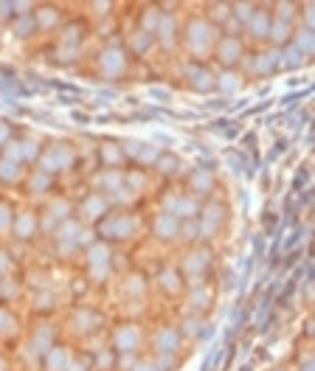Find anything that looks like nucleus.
Masks as SVG:
<instances>
[{"label":"nucleus","mask_w":315,"mask_h":371,"mask_svg":"<svg viewBox=\"0 0 315 371\" xmlns=\"http://www.w3.org/2000/svg\"><path fill=\"white\" fill-rule=\"evenodd\" d=\"M34 228H37V222H34L31 214H20L17 222H14V234L20 236V239H28V236L34 234Z\"/></svg>","instance_id":"obj_15"},{"label":"nucleus","mask_w":315,"mask_h":371,"mask_svg":"<svg viewBox=\"0 0 315 371\" xmlns=\"http://www.w3.org/2000/svg\"><path fill=\"white\" fill-rule=\"evenodd\" d=\"M301 371H313V363L307 360V363H304V369H301Z\"/></svg>","instance_id":"obj_60"},{"label":"nucleus","mask_w":315,"mask_h":371,"mask_svg":"<svg viewBox=\"0 0 315 371\" xmlns=\"http://www.w3.org/2000/svg\"><path fill=\"white\" fill-rule=\"evenodd\" d=\"M208 259H211V253H208V250H200V253L189 256V262L183 264V270H186V273H200V270L208 264Z\"/></svg>","instance_id":"obj_16"},{"label":"nucleus","mask_w":315,"mask_h":371,"mask_svg":"<svg viewBox=\"0 0 315 371\" xmlns=\"http://www.w3.org/2000/svg\"><path fill=\"white\" fill-rule=\"evenodd\" d=\"M149 93H152L155 99H163V101H169V90H158V87H152Z\"/></svg>","instance_id":"obj_52"},{"label":"nucleus","mask_w":315,"mask_h":371,"mask_svg":"<svg viewBox=\"0 0 315 371\" xmlns=\"http://www.w3.org/2000/svg\"><path fill=\"white\" fill-rule=\"evenodd\" d=\"M231 11H236V17H239V20L242 22H248L250 20V17H253V6H250V3H234V6H231Z\"/></svg>","instance_id":"obj_31"},{"label":"nucleus","mask_w":315,"mask_h":371,"mask_svg":"<svg viewBox=\"0 0 315 371\" xmlns=\"http://www.w3.org/2000/svg\"><path fill=\"white\" fill-rule=\"evenodd\" d=\"M191 85H194V90H200V93H205V90H214L217 87V79H214L211 70H205V67H200L194 76H191Z\"/></svg>","instance_id":"obj_14"},{"label":"nucleus","mask_w":315,"mask_h":371,"mask_svg":"<svg viewBox=\"0 0 315 371\" xmlns=\"http://www.w3.org/2000/svg\"><path fill=\"white\" fill-rule=\"evenodd\" d=\"M65 363H68V354L62 351V349H48V369L51 371L65 369Z\"/></svg>","instance_id":"obj_22"},{"label":"nucleus","mask_w":315,"mask_h":371,"mask_svg":"<svg viewBox=\"0 0 315 371\" xmlns=\"http://www.w3.org/2000/svg\"><path fill=\"white\" fill-rule=\"evenodd\" d=\"M191 186H194V191H208L211 189V175H208L205 169L194 172V175H191Z\"/></svg>","instance_id":"obj_23"},{"label":"nucleus","mask_w":315,"mask_h":371,"mask_svg":"<svg viewBox=\"0 0 315 371\" xmlns=\"http://www.w3.org/2000/svg\"><path fill=\"white\" fill-rule=\"evenodd\" d=\"M214 40V28L211 22L205 20H191L189 22V34H186V43L194 48V51H205Z\"/></svg>","instance_id":"obj_1"},{"label":"nucleus","mask_w":315,"mask_h":371,"mask_svg":"<svg viewBox=\"0 0 315 371\" xmlns=\"http://www.w3.org/2000/svg\"><path fill=\"white\" fill-rule=\"evenodd\" d=\"M163 284H166L169 290H178V273H175V270L163 273Z\"/></svg>","instance_id":"obj_41"},{"label":"nucleus","mask_w":315,"mask_h":371,"mask_svg":"<svg viewBox=\"0 0 315 371\" xmlns=\"http://www.w3.org/2000/svg\"><path fill=\"white\" fill-rule=\"evenodd\" d=\"M295 48L301 54H313V28H304L298 37H295Z\"/></svg>","instance_id":"obj_24"},{"label":"nucleus","mask_w":315,"mask_h":371,"mask_svg":"<svg viewBox=\"0 0 315 371\" xmlns=\"http://www.w3.org/2000/svg\"><path fill=\"white\" fill-rule=\"evenodd\" d=\"M279 11H281L279 20L281 22H290V17H292V6H290V3H279Z\"/></svg>","instance_id":"obj_42"},{"label":"nucleus","mask_w":315,"mask_h":371,"mask_svg":"<svg viewBox=\"0 0 315 371\" xmlns=\"http://www.w3.org/2000/svg\"><path fill=\"white\" fill-rule=\"evenodd\" d=\"M17 175H20V172H17V163L3 157V160H0V180L11 183V180H17Z\"/></svg>","instance_id":"obj_25"},{"label":"nucleus","mask_w":315,"mask_h":371,"mask_svg":"<svg viewBox=\"0 0 315 371\" xmlns=\"http://www.w3.org/2000/svg\"><path fill=\"white\" fill-rule=\"evenodd\" d=\"M138 157H141V160H158V149H155V146H146L144 144V149H141V155H138Z\"/></svg>","instance_id":"obj_43"},{"label":"nucleus","mask_w":315,"mask_h":371,"mask_svg":"<svg viewBox=\"0 0 315 371\" xmlns=\"http://www.w3.org/2000/svg\"><path fill=\"white\" fill-rule=\"evenodd\" d=\"M158 166L163 169L166 175H172V172L178 169V157H172V155H158Z\"/></svg>","instance_id":"obj_37"},{"label":"nucleus","mask_w":315,"mask_h":371,"mask_svg":"<svg viewBox=\"0 0 315 371\" xmlns=\"http://www.w3.org/2000/svg\"><path fill=\"white\" fill-rule=\"evenodd\" d=\"M68 211H70V205H68L65 200H56L54 205H51V211H48V214H51L54 219H65V217H68Z\"/></svg>","instance_id":"obj_35"},{"label":"nucleus","mask_w":315,"mask_h":371,"mask_svg":"<svg viewBox=\"0 0 315 371\" xmlns=\"http://www.w3.org/2000/svg\"><path fill=\"white\" fill-rule=\"evenodd\" d=\"M93 324H99V315H93V312H79L76 315V329H90Z\"/></svg>","instance_id":"obj_32"},{"label":"nucleus","mask_w":315,"mask_h":371,"mask_svg":"<svg viewBox=\"0 0 315 371\" xmlns=\"http://www.w3.org/2000/svg\"><path fill=\"white\" fill-rule=\"evenodd\" d=\"M144 287H146V284H144V279H141V276H138V279H133V284H130V290H138V292H144Z\"/></svg>","instance_id":"obj_49"},{"label":"nucleus","mask_w":315,"mask_h":371,"mask_svg":"<svg viewBox=\"0 0 315 371\" xmlns=\"http://www.w3.org/2000/svg\"><path fill=\"white\" fill-rule=\"evenodd\" d=\"M37 28V22H34V14H22L17 25H14V34L17 37H31V31Z\"/></svg>","instance_id":"obj_19"},{"label":"nucleus","mask_w":315,"mask_h":371,"mask_svg":"<svg viewBox=\"0 0 315 371\" xmlns=\"http://www.w3.org/2000/svg\"><path fill=\"white\" fill-rule=\"evenodd\" d=\"M248 28L253 37H268V28H270V14L268 11H253V17L248 20Z\"/></svg>","instance_id":"obj_11"},{"label":"nucleus","mask_w":315,"mask_h":371,"mask_svg":"<svg viewBox=\"0 0 315 371\" xmlns=\"http://www.w3.org/2000/svg\"><path fill=\"white\" fill-rule=\"evenodd\" d=\"M133 371H158V369H155V366H149V363H138Z\"/></svg>","instance_id":"obj_55"},{"label":"nucleus","mask_w":315,"mask_h":371,"mask_svg":"<svg viewBox=\"0 0 315 371\" xmlns=\"http://www.w3.org/2000/svg\"><path fill=\"white\" fill-rule=\"evenodd\" d=\"M200 337H202V340H208V337H214V326L208 324V326H205V329L200 332Z\"/></svg>","instance_id":"obj_54"},{"label":"nucleus","mask_w":315,"mask_h":371,"mask_svg":"<svg viewBox=\"0 0 315 371\" xmlns=\"http://www.w3.org/2000/svg\"><path fill=\"white\" fill-rule=\"evenodd\" d=\"M101 155H104L107 163H118V160H121V152H118V146H115V144H104Z\"/></svg>","instance_id":"obj_36"},{"label":"nucleus","mask_w":315,"mask_h":371,"mask_svg":"<svg viewBox=\"0 0 315 371\" xmlns=\"http://www.w3.org/2000/svg\"><path fill=\"white\" fill-rule=\"evenodd\" d=\"M197 231H200V228H197L194 222H186V225H183V234H186V239H194V236H197Z\"/></svg>","instance_id":"obj_47"},{"label":"nucleus","mask_w":315,"mask_h":371,"mask_svg":"<svg viewBox=\"0 0 315 371\" xmlns=\"http://www.w3.org/2000/svg\"><path fill=\"white\" fill-rule=\"evenodd\" d=\"M104 183H107V186H118V183H121V177H118V175H107V177H104Z\"/></svg>","instance_id":"obj_53"},{"label":"nucleus","mask_w":315,"mask_h":371,"mask_svg":"<svg viewBox=\"0 0 315 371\" xmlns=\"http://www.w3.org/2000/svg\"><path fill=\"white\" fill-rule=\"evenodd\" d=\"M217 56H220L223 65H234L236 59L242 56V43L236 37H225L223 43H220V48H217Z\"/></svg>","instance_id":"obj_5"},{"label":"nucleus","mask_w":315,"mask_h":371,"mask_svg":"<svg viewBox=\"0 0 315 371\" xmlns=\"http://www.w3.org/2000/svg\"><path fill=\"white\" fill-rule=\"evenodd\" d=\"M217 87L223 90V93H234V90L239 87V76H236V73H223L220 82H217Z\"/></svg>","instance_id":"obj_28"},{"label":"nucleus","mask_w":315,"mask_h":371,"mask_svg":"<svg viewBox=\"0 0 315 371\" xmlns=\"http://www.w3.org/2000/svg\"><path fill=\"white\" fill-rule=\"evenodd\" d=\"M9 267V256H6V253H0V270H6Z\"/></svg>","instance_id":"obj_58"},{"label":"nucleus","mask_w":315,"mask_h":371,"mask_svg":"<svg viewBox=\"0 0 315 371\" xmlns=\"http://www.w3.org/2000/svg\"><path fill=\"white\" fill-rule=\"evenodd\" d=\"M284 149H287V141H279V144L270 149V155H268V157H270V160H276V157H279L281 152H284Z\"/></svg>","instance_id":"obj_46"},{"label":"nucleus","mask_w":315,"mask_h":371,"mask_svg":"<svg viewBox=\"0 0 315 371\" xmlns=\"http://www.w3.org/2000/svg\"><path fill=\"white\" fill-rule=\"evenodd\" d=\"M48 186H51V175H48V172L34 175V180H31V189H34V191H45Z\"/></svg>","instance_id":"obj_34"},{"label":"nucleus","mask_w":315,"mask_h":371,"mask_svg":"<svg viewBox=\"0 0 315 371\" xmlns=\"http://www.w3.org/2000/svg\"><path fill=\"white\" fill-rule=\"evenodd\" d=\"M104 208H107V200L99 197V194H96V197H90V200L85 202V214H88V217H101Z\"/></svg>","instance_id":"obj_21"},{"label":"nucleus","mask_w":315,"mask_h":371,"mask_svg":"<svg viewBox=\"0 0 315 371\" xmlns=\"http://www.w3.org/2000/svg\"><path fill=\"white\" fill-rule=\"evenodd\" d=\"M73 118H76V121H82V124H88V121H90L85 112H73Z\"/></svg>","instance_id":"obj_59"},{"label":"nucleus","mask_w":315,"mask_h":371,"mask_svg":"<svg viewBox=\"0 0 315 371\" xmlns=\"http://www.w3.org/2000/svg\"><path fill=\"white\" fill-rule=\"evenodd\" d=\"M304 62V54L295 48V45H290L287 51H284V59H279V65H284V67H298Z\"/></svg>","instance_id":"obj_20"},{"label":"nucleus","mask_w":315,"mask_h":371,"mask_svg":"<svg viewBox=\"0 0 315 371\" xmlns=\"http://www.w3.org/2000/svg\"><path fill=\"white\" fill-rule=\"evenodd\" d=\"M70 160H73L70 146L56 144V146L48 149V155H43V166H45V172H56V169H68L70 166Z\"/></svg>","instance_id":"obj_2"},{"label":"nucleus","mask_w":315,"mask_h":371,"mask_svg":"<svg viewBox=\"0 0 315 371\" xmlns=\"http://www.w3.org/2000/svg\"><path fill=\"white\" fill-rule=\"evenodd\" d=\"M11 9H14L11 3H0V20H6V17L11 14Z\"/></svg>","instance_id":"obj_50"},{"label":"nucleus","mask_w":315,"mask_h":371,"mask_svg":"<svg viewBox=\"0 0 315 371\" xmlns=\"http://www.w3.org/2000/svg\"><path fill=\"white\" fill-rule=\"evenodd\" d=\"M14 329H17V324H14V318H11V312H6V309H0V335H14Z\"/></svg>","instance_id":"obj_30"},{"label":"nucleus","mask_w":315,"mask_h":371,"mask_svg":"<svg viewBox=\"0 0 315 371\" xmlns=\"http://www.w3.org/2000/svg\"><path fill=\"white\" fill-rule=\"evenodd\" d=\"M101 70H104V76H121L124 67H127V59H124V51L121 48H107L104 54H101Z\"/></svg>","instance_id":"obj_3"},{"label":"nucleus","mask_w":315,"mask_h":371,"mask_svg":"<svg viewBox=\"0 0 315 371\" xmlns=\"http://www.w3.org/2000/svg\"><path fill=\"white\" fill-rule=\"evenodd\" d=\"M158 34H160L163 45L175 43V17H172V14H160V17H158Z\"/></svg>","instance_id":"obj_13"},{"label":"nucleus","mask_w":315,"mask_h":371,"mask_svg":"<svg viewBox=\"0 0 315 371\" xmlns=\"http://www.w3.org/2000/svg\"><path fill=\"white\" fill-rule=\"evenodd\" d=\"M130 183H133L135 189H141V186H144V177H141V175H133V177H130Z\"/></svg>","instance_id":"obj_56"},{"label":"nucleus","mask_w":315,"mask_h":371,"mask_svg":"<svg viewBox=\"0 0 315 371\" xmlns=\"http://www.w3.org/2000/svg\"><path fill=\"white\" fill-rule=\"evenodd\" d=\"M313 93V87H307L304 93H290V96H284V107H292V104H298V99L301 96H310Z\"/></svg>","instance_id":"obj_40"},{"label":"nucleus","mask_w":315,"mask_h":371,"mask_svg":"<svg viewBox=\"0 0 315 371\" xmlns=\"http://www.w3.org/2000/svg\"><path fill=\"white\" fill-rule=\"evenodd\" d=\"M205 304H208V290L197 287V290L191 292V306H205Z\"/></svg>","instance_id":"obj_39"},{"label":"nucleus","mask_w":315,"mask_h":371,"mask_svg":"<svg viewBox=\"0 0 315 371\" xmlns=\"http://www.w3.org/2000/svg\"><path fill=\"white\" fill-rule=\"evenodd\" d=\"M197 211V205L191 197H175V205H172V214H178V217H194Z\"/></svg>","instance_id":"obj_17"},{"label":"nucleus","mask_w":315,"mask_h":371,"mask_svg":"<svg viewBox=\"0 0 315 371\" xmlns=\"http://www.w3.org/2000/svg\"><path fill=\"white\" fill-rule=\"evenodd\" d=\"M220 222H223V205H220V202H211V205L202 211V225H200V231H202V234H214Z\"/></svg>","instance_id":"obj_8"},{"label":"nucleus","mask_w":315,"mask_h":371,"mask_svg":"<svg viewBox=\"0 0 315 371\" xmlns=\"http://www.w3.org/2000/svg\"><path fill=\"white\" fill-rule=\"evenodd\" d=\"M141 149H144V144H141V141H127V152H130L133 157L141 155Z\"/></svg>","instance_id":"obj_44"},{"label":"nucleus","mask_w":315,"mask_h":371,"mask_svg":"<svg viewBox=\"0 0 315 371\" xmlns=\"http://www.w3.org/2000/svg\"><path fill=\"white\" fill-rule=\"evenodd\" d=\"M51 335H54V332H51L48 326H45V329H40V332H37V337H34V349H37V351H48V346H51Z\"/></svg>","instance_id":"obj_29"},{"label":"nucleus","mask_w":315,"mask_h":371,"mask_svg":"<svg viewBox=\"0 0 315 371\" xmlns=\"http://www.w3.org/2000/svg\"><path fill=\"white\" fill-rule=\"evenodd\" d=\"M9 228H11V208L0 202V234H3V231H9Z\"/></svg>","instance_id":"obj_38"},{"label":"nucleus","mask_w":315,"mask_h":371,"mask_svg":"<svg viewBox=\"0 0 315 371\" xmlns=\"http://www.w3.org/2000/svg\"><path fill=\"white\" fill-rule=\"evenodd\" d=\"M155 234L160 236V239H172V236L178 234V217L175 214H158L155 219Z\"/></svg>","instance_id":"obj_9"},{"label":"nucleus","mask_w":315,"mask_h":371,"mask_svg":"<svg viewBox=\"0 0 315 371\" xmlns=\"http://www.w3.org/2000/svg\"><path fill=\"white\" fill-rule=\"evenodd\" d=\"M155 346H158V351L172 354V351L178 349V329H160L158 337H155Z\"/></svg>","instance_id":"obj_10"},{"label":"nucleus","mask_w":315,"mask_h":371,"mask_svg":"<svg viewBox=\"0 0 315 371\" xmlns=\"http://www.w3.org/2000/svg\"><path fill=\"white\" fill-rule=\"evenodd\" d=\"M37 22V28H48V25H54L56 22V9H40V14L34 17Z\"/></svg>","instance_id":"obj_27"},{"label":"nucleus","mask_w":315,"mask_h":371,"mask_svg":"<svg viewBox=\"0 0 315 371\" xmlns=\"http://www.w3.org/2000/svg\"><path fill=\"white\" fill-rule=\"evenodd\" d=\"M138 340H141L138 326H121V329L115 332V349H121V351H133V349L138 346Z\"/></svg>","instance_id":"obj_7"},{"label":"nucleus","mask_w":315,"mask_h":371,"mask_svg":"<svg viewBox=\"0 0 315 371\" xmlns=\"http://www.w3.org/2000/svg\"><path fill=\"white\" fill-rule=\"evenodd\" d=\"M268 34L276 40V43H284L290 37V22H281V20H270V28Z\"/></svg>","instance_id":"obj_18"},{"label":"nucleus","mask_w":315,"mask_h":371,"mask_svg":"<svg viewBox=\"0 0 315 371\" xmlns=\"http://www.w3.org/2000/svg\"><path fill=\"white\" fill-rule=\"evenodd\" d=\"M130 45H133V51H138V54H144L146 48L152 45V37H149V31H138V34L133 37V40H130Z\"/></svg>","instance_id":"obj_26"},{"label":"nucleus","mask_w":315,"mask_h":371,"mask_svg":"<svg viewBox=\"0 0 315 371\" xmlns=\"http://www.w3.org/2000/svg\"><path fill=\"white\" fill-rule=\"evenodd\" d=\"M234 273H231V270H225V276H223V290H234L236 284H234Z\"/></svg>","instance_id":"obj_45"},{"label":"nucleus","mask_w":315,"mask_h":371,"mask_svg":"<svg viewBox=\"0 0 315 371\" xmlns=\"http://www.w3.org/2000/svg\"><path fill=\"white\" fill-rule=\"evenodd\" d=\"M0 371H6V366H3V360H0Z\"/></svg>","instance_id":"obj_61"},{"label":"nucleus","mask_w":315,"mask_h":371,"mask_svg":"<svg viewBox=\"0 0 315 371\" xmlns=\"http://www.w3.org/2000/svg\"><path fill=\"white\" fill-rule=\"evenodd\" d=\"M3 141H9V124L6 121H0V144Z\"/></svg>","instance_id":"obj_51"},{"label":"nucleus","mask_w":315,"mask_h":371,"mask_svg":"<svg viewBox=\"0 0 315 371\" xmlns=\"http://www.w3.org/2000/svg\"><path fill=\"white\" fill-rule=\"evenodd\" d=\"M65 371H85L79 363H65Z\"/></svg>","instance_id":"obj_57"},{"label":"nucleus","mask_w":315,"mask_h":371,"mask_svg":"<svg viewBox=\"0 0 315 371\" xmlns=\"http://www.w3.org/2000/svg\"><path fill=\"white\" fill-rule=\"evenodd\" d=\"M107 256H110L107 245L90 247V270H93V279H104L107 276Z\"/></svg>","instance_id":"obj_6"},{"label":"nucleus","mask_w":315,"mask_h":371,"mask_svg":"<svg viewBox=\"0 0 315 371\" xmlns=\"http://www.w3.org/2000/svg\"><path fill=\"white\" fill-rule=\"evenodd\" d=\"M133 228H135L133 219H130V217H124V214H118V217L107 219L101 231H104V234H110V236H115V239H127V236L133 234Z\"/></svg>","instance_id":"obj_4"},{"label":"nucleus","mask_w":315,"mask_h":371,"mask_svg":"<svg viewBox=\"0 0 315 371\" xmlns=\"http://www.w3.org/2000/svg\"><path fill=\"white\" fill-rule=\"evenodd\" d=\"M279 51H268V54H259L256 62H253V70L256 73H270L273 67H279Z\"/></svg>","instance_id":"obj_12"},{"label":"nucleus","mask_w":315,"mask_h":371,"mask_svg":"<svg viewBox=\"0 0 315 371\" xmlns=\"http://www.w3.org/2000/svg\"><path fill=\"white\" fill-rule=\"evenodd\" d=\"M231 14V6H214V17H228Z\"/></svg>","instance_id":"obj_48"},{"label":"nucleus","mask_w":315,"mask_h":371,"mask_svg":"<svg viewBox=\"0 0 315 371\" xmlns=\"http://www.w3.org/2000/svg\"><path fill=\"white\" fill-rule=\"evenodd\" d=\"M20 155H22V160H34V157L40 155V146L34 144V141H22L20 144Z\"/></svg>","instance_id":"obj_33"}]
</instances>
